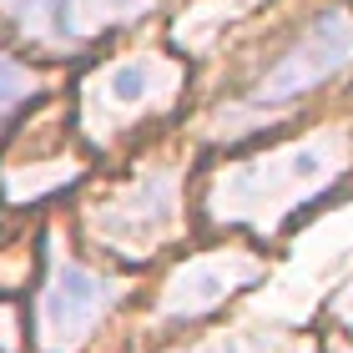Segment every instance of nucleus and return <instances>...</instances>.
<instances>
[{
  "label": "nucleus",
  "instance_id": "1",
  "mask_svg": "<svg viewBox=\"0 0 353 353\" xmlns=\"http://www.w3.org/2000/svg\"><path fill=\"white\" fill-rule=\"evenodd\" d=\"M333 162H339V141H313V147H288V152L263 157V162L222 172V182L212 187V212L217 222L272 228L283 212H293L308 192L328 182Z\"/></svg>",
  "mask_w": 353,
  "mask_h": 353
},
{
  "label": "nucleus",
  "instance_id": "2",
  "mask_svg": "<svg viewBox=\"0 0 353 353\" xmlns=\"http://www.w3.org/2000/svg\"><path fill=\"white\" fill-rule=\"evenodd\" d=\"M348 66H353V15L323 10L293 46H288V56H278V66L252 86V101L258 106L298 101V96L318 91L323 81H333V76L348 71Z\"/></svg>",
  "mask_w": 353,
  "mask_h": 353
},
{
  "label": "nucleus",
  "instance_id": "3",
  "mask_svg": "<svg viewBox=\"0 0 353 353\" xmlns=\"http://www.w3.org/2000/svg\"><path fill=\"white\" fill-rule=\"evenodd\" d=\"M111 303V283L76 263H56L51 283L41 293V343L46 353H71L86 343V333L101 323Z\"/></svg>",
  "mask_w": 353,
  "mask_h": 353
},
{
  "label": "nucleus",
  "instance_id": "4",
  "mask_svg": "<svg viewBox=\"0 0 353 353\" xmlns=\"http://www.w3.org/2000/svg\"><path fill=\"white\" fill-rule=\"evenodd\" d=\"M172 212H176V182L167 172H157V176H141L137 187L117 192L111 202H101L96 232L117 248H147L167 232Z\"/></svg>",
  "mask_w": 353,
  "mask_h": 353
},
{
  "label": "nucleus",
  "instance_id": "5",
  "mask_svg": "<svg viewBox=\"0 0 353 353\" xmlns=\"http://www.w3.org/2000/svg\"><path fill=\"white\" fill-rule=\"evenodd\" d=\"M258 278V263L248 252H212V258H192L187 268L172 272L162 288V318H202L212 313L232 288Z\"/></svg>",
  "mask_w": 353,
  "mask_h": 353
},
{
  "label": "nucleus",
  "instance_id": "6",
  "mask_svg": "<svg viewBox=\"0 0 353 353\" xmlns=\"http://www.w3.org/2000/svg\"><path fill=\"white\" fill-rule=\"evenodd\" d=\"M6 15L26 36H41V41H76L86 30V15H81V0H0Z\"/></svg>",
  "mask_w": 353,
  "mask_h": 353
},
{
  "label": "nucleus",
  "instance_id": "7",
  "mask_svg": "<svg viewBox=\"0 0 353 353\" xmlns=\"http://www.w3.org/2000/svg\"><path fill=\"white\" fill-rule=\"evenodd\" d=\"M157 81H167V71L157 66V61H121V66L106 76V101L111 106H141Z\"/></svg>",
  "mask_w": 353,
  "mask_h": 353
},
{
  "label": "nucleus",
  "instance_id": "8",
  "mask_svg": "<svg viewBox=\"0 0 353 353\" xmlns=\"http://www.w3.org/2000/svg\"><path fill=\"white\" fill-rule=\"evenodd\" d=\"M30 91H36V76H30L26 66H15V61L0 56V117H6V111H15Z\"/></svg>",
  "mask_w": 353,
  "mask_h": 353
},
{
  "label": "nucleus",
  "instance_id": "9",
  "mask_svg": "<svg viewBox=\"0 0 353 353\" xmlns=\"http://www.w3.org/2000/svg\"><path fill=\"white\" fill-rule=\"evenodd\" d=\"M141 6H147V0H81V15H91L86 26H101V21H132Z\"/></svg>",
  "mask_w": 353,
  "mask_h": 353
},
{
  "label": "nucleus",
  "instance_id": "10",
  "mask_svg": "<svg viewBox=\"0 0 353 353\" xmlns=\"http://www.w3.org/2000/svg\"><path fill=\"white\" fill-rule=\"evenodd\" d=\"M0 348H15V323H10V313H0Z\"/></svg>",
  "mask_w": 353,
  "mask_h": 353
}]
</instances>
